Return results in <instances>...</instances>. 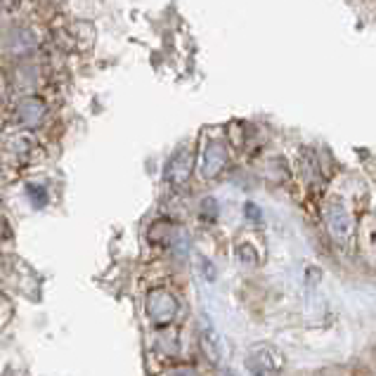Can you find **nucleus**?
<instances>
[{
	"label": "nucleus",
	"mask_w": 376,
	"mask_h": 376,
	"mask_svg": "<svg viewBox=\"0 0 376 376\" xmlns=\"http://www.w3.org/2000/svg\"><path fill=\"white\" fill-rule=\"evenodd\" d=\"M284 367V358L272 346H253L246 355V369L253 376H277Z\"/></svg>",
	"instance_id": "nucleus-1"
},
{
	"label": "nucleus",
	"mask_w": 376,
	"mask_h": 376,
	"mask_svg": "<svg viewBox=\"0 0 376 376\" xmlns=\"http://www.w3.org/2000/svg\"><path fill=\"white\" fill-rule=\"evenodd\" d=\"M145 310H147V315H150V320L154 322V325L166 327L176 320L178 301L171 291H166V289H154L145 301Z\"/></svg>",
	"instance_id": "nucleus-2"
},
{
	"label": "nucleus",
	"mask_w": 376,
	"mask_h": 376,
	"mask_svg": "<svg viewBox=\"0 0 376 376\" xmlns=\"http://www.w3.org/2000/svg\"><path fill=\"white\" fill-rule=\"evenodd\" d=\"M325 223H327V230L332 234L336 241H348L351 239V232H353V218L351 213H348V208L341 204L339 199L329 201L327 208H325Z\"/></svg>",
	"instance_id": "nucleus-3"
},
{
	"label": "nucleus",
	"mask_w": 376,
	"mask_h": 376,
	"mask_svg": "<svg viewBox=\"0 0 376 376\" xmlns=\"http://www.w3.org/2000/svg\"><path fill=\"white\" fill-rule=\"evenodd\" d=\"M227 166V147L220 140H208L201 154V176L206 180L218 178Z\"/></svg>",
	"instance_id": "nucleus-4"
},
{
	"label": "nucleus",
	"mask_w": 376,
	"mask_h": 376,
	"mask_svg": "<svg viewBox=\"0 0 376 376\" xmlns=\"http://www.w3.org/2000/svg\"><path fill=\"white\" fill-rule=\"evenodd\" d=\"M192 166H194V159H192V152L190 150H180L173 154V159L169 161V166H166V178H169L171 185H185L187 180L192 176Z\"/></svg>",
	"instance_id": "nucleus-5"
},
{
	"label": "nucleus",
	"mask_w": 376,
	"mask_h": 376,
	"mask_svg": "<svg viewBox=\"0 0 376 376\" xmlns=\"http://www.w3.org/2000/svg\"><path fill=\"white\" fill-rule=\"evenodd\" d=\"M45 119V104L38 97H24L17 104V121L24 128H38Z\"/></svg>",
	"instance_id": "nucleus-6"
},
{
	"label": "nucleus",
	"mask_w": 376,
	"mask_h": 376,
	"mask_svg": "<svg viewBox=\"0 0 376 376\" xmlns=\"http://www.w3.org/2000/svg\"><path fill=\"white\" fill-rule=\"evenodd\" d=\"M201 218H206L208 223H213V220L218 218V204H216V199H204L201 201Z\"/></svg>",
	"instance_id": "nucleus-7"
},
{
	"label": "nucleus",
	"mask_w": 376,
	"mask_h": 376,
	"mask_svg": "<svg viewBox=\"0 0 376 376\" xmlns=\"http://www.w3.org/2000/svg\"><path fill=\"white\" fill-rule=\"evenodd\" d=\"M26 192H29V197L33 199V204L36 206L45 204V190L40 185H26Z\"/></svg>",
	"instance_id": "nucleus-8"
},
{
	"label": "nucleus",
	"mask_w": 376,
	"mask_h": 376,
	"mask_svg": "<svg viewBox=\"0 0 376 376\" xmlns=\"http://www.w3.org/2000/svg\"><path fill=\"white\" fill-rule=\"evenodd\" d=\"M239 258L244 260V263H256V258H258V256H256V253H253V248H251V246H246V244H244V246H239Z\"/></svg>",
	"instance_id": "nucleus-9"
},
{
	"label": "nucleus",
	"mask_w": 376,
	"mask_h": 376,
	"mask_svg": "<svg viewBox=\"0 0 376 376\" xmlns=\"http://www.w3.org/2000/svg\"><path fill=\"white\" fill-rule=\"evenodd\" d=\"M244 211H246V218L251 220V223H258L260 220V208L256 204H246Z\"/></svg>",
	"instance_id": "nucleus-10"
},
{
	"label": "nucleus",
	"mask_w": 376,
	"mask_h": 376,
	"mask_svg": "<svg viewBox=\"0 0 376 376\" xmlns=\"http://www.w3.org/2000/svg\"><path fill=\"white\" fill-rule=\"evenodd\" d=\"M10 237V225H8V218L0 213V241H5Z\"/></svg>",
	"instance_id": "nucleus-11"
},
{
	"label": "nucleus",
	"mask_w": 376,
	"mask_h": 376,
	"mask_svg": "<svg viewBox=\"0 0 376 376\" xmlns=\"http://www.w3.org/2000/svg\"><path fill=\"white\" fill-rule=\"evenodd\" d=\"M169 376H197V374H194V369L190 367H178V369H173Z\"/></svg>",
	"instance_id": "nucleus-12"
},
{
	"label": "nucleus",
	"mask_w": 376,
	"mask_h": 376,
	"mask_svg": "<svg viewBox=\"0 0 376 376\" xmlns=\"http://www.w3.org/2000/svg\"><path fill=\"white\" fill-rule=\"evenodd\" d=\"M8 97V80H5V73L0 71V102Z\"/></svg>",
	"instance_id": "nucleus-13"
},
{
	"label": "nucleus",
	"mask_w": 376,
	"mask_h": 376,
	"mask_svg": "<svg viewBox=\"0 0 376 376\" xmlns=\"http://www.w3.org/2000/svg\"><path fill=\"white\" fill-rule=\"evenodd\" d=\"M351 376H372V372H367V369H353Z\"/></svg>",
	"instance_id": "nucleus-14"
},
{
	"label": "nucleus",
	"mask_w": 376,
	"mask_h": 376,
	"mask_svg": "<svg viewBox=\"0 0 376 376\" xmlns=\"http://www.w3.org/2000/svg\"><path fill=\"white\" fill-rule=\"evenodd\" d=\"M208 339H211V334H206V336H204V341H208ZM208 358L216 360V353H213V348H211V346H208Z\"/></svg>",
	"instance_id": "nucleus-15"
},
{
	"label": "nucleus",
	"mask_w": 376,
	"mask_h": 376,
	"mask_svg": "<svg viewBox=\"0 0 376 376\" xmlns=\"http://www.w3.org/2000/svg\"><path fill=\"white\" fill-rule=\"evenodd\" d=\"M218 376H239V374H234L232 369H220V374Z\"/></svg>",
	"instance_id": "nucleus-16"
}]
</instances>
